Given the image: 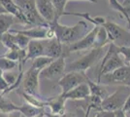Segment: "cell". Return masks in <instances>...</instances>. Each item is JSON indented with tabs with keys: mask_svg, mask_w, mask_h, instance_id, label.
I'll return each instance as SVG.
<instances>
[{
	"mask_svg": "<svg viewBox=\"0 0 130 117\" xmlns=\"http://www.w3.org/2000/svg\"><path fill=\"white\" fill-rule=\"evenodd\" d=\"M49 25L54 28V37L58 39L63 45L75 43L87 33V23L85 21H80L72 27L63 25L58 21Z\"/></svg>",
	"mask_w": 130,
	"mask_h": 117,
	"instance_id": "6da1fadb",
	"label": "cell"
},
{
	"mask_svg": "<svg viewBox=\"0 0 130 117\" xmlns=\"http://www.w3.org/2000/svg\"><path fill=\"white\" fill-rule=\"evenodd\" d=\"M124 64V60L121 58V55L119 53V47L117 45H115L114 43L110 42L108 51L106 52L105 56L103 57V60L99 67L97 83H100V79L103 75L113 72L116 69L123 67Z\"/></svg>",
	"mask_w": 130,
	"mask_h": 117,
	"instance_id": "7a4b0ae2",
	"label": "cell"
},
{
	"mask_svg": "<svg viewBox=\"0 0 130 117\" xmlns=\"http://www.w3.org/2000/svg\"><path fill=\"white\" fill-rule=\"evenodd\" d=\"M103 54V47H96V48H91L87 54L84 55L80 59L76 60L75 61L69 63L68 66L66 64L65 71H81V72H86L88 68L96 64L99 60L101 59Z\"/></svg>",
	"mask_w": 130,
	"mask_h": 117,
	"instance_id": "3957f363",
	"label": "cell"
},
{
	"mask_svg": "<svg viewBox=\"0 0 130 117\" xmlns=\"http://www.w3.org/2000/svg\"><path fill=\"white\" fill-rule=\"evenodd\" d=\"M102 27L105 28L108 42L114 43L117 46H130V32L121 28L118 23L110 21H105Z\"/></svg>",
	"mask_w": 130,
	"mask_h": 117,
	"instance_id": "277c9868",
	"label": "cell"
},
{
	"mask_svg": "<svg viewBox=\"0 0 130 117\" xmlns=\"http://www.w3.org/2000/svg\"><path fill=\"white\" fill-rule=\"evenodd\" d=\"M130 94V86L121 85L115 91L113 94L107 96L101 102V109L115 111L122 109L125 100Z\"/></svg>",
	"mask_w": 130,
	"mask_h": 117,
	"instance_id": "5b68a950",
	"label": "cell"
},
{
	"mask_svg": "<svg viewBox=\"0 0 130 117\" xmlns=\"http://www.w3.org/2000/svg\"><path fill=\"white\" fill-rule=\"evenodd\" d=\"M20 7L29 25H49L44 21L36 8L35 0H14Z\"/></svg>",
	"mask_w": 130,
	"mask_h": 117,
	"instance_id": "8992f818",
	"label": "cell"
},
{
	"mask_svg": "<svg viewBox=\"0 0 130 117\" xmlns=\"http://www.w3.org/2000/svg\"><path fill=\"white\" fill-rule=\"evenodd\" d=\"M39 78L40 70L29 67L22 76V91L28 95L42 99L39 94Z\"/></svg>",
	"mask_w": 130,
	"mask_h": 117,
	"instance_id": "52a82bcc",
	"label": "cell"
},
{
	"mask_svg": "<svg viewBox=\"0 0 130 117\" xmlns=\"http://www.w3.org/2000/svg\"><path fill=\"white\" fill-rule=\"evenodd\" d=\"M87 75L85 72L81 71H69L66 72L59 79L57 86L61 89V95H64L70 90L74 89L78 85L87 82Z\"/></svg>",
	"mask_w": 130,
	"mask_h": 117,
	"instance_id": "ba28073f",
	"label": "cell"
},
{
	"mask_svg": "<svg viewBox=\"0 0 130 117\" xmlns=\"http://www.w3.org/2000/svg\"><path fill=\"white\" fill-rule=\"evenodd\" d=\"M98 28H99V25H94L89 32H87L83 38H81L79 41H77L75 43H72L70 45H63L65 57L72 52H79V51L94 48L95 37H96V32H97Z\"/></svg>",
	"mask_w": 130,
	"mask_h": 117,
	"instance_id": "9c48e42d",
	"label": "cell"
},
{
	"mask_svg": "<svg viewBox=\"0 0 130 117\" xmlns=\"http://www.w3.org/2000/svg\"><path fill=\"white\" fill-rule=\"evenodd\" d=\"M13 33H21L30 39H50L54 37V28L51 25H33V28L26 29H14L9 30Z\"/></svg>",
	"mask_w": 130,
	"mask_h": 117,
	"instance_id": "30bf717a",
	"label": "cell"
},
{
	"mask_svg": "<svg viewBox=\"0 0 130 117\" xmlns=\"http://www.w3.org/2000/svg\"><path fill=\"white\" fill-rule=\"evenodd\" d=\"M65 67H66L65 57H59L54 60L48 67L40 71V77L53 79L60 76L65 72Z\"/></svg>",
	"mask_w": 130,
	"mask_h": 117,
	"instance_id": "8fae6325",
	"label": "cell"
},
{
	"mask_svg": "<svg viewBox=\"0 0 130 117\" xmlns=\"http://www.w3.org/2000/svg\"><path fill=\"white\" fill-rule=\"evenodd\" d=\"M102 77L104 80L110 83H119L121 85H126L130 82V63H125L123 67L116 69L113 72L105 74Z\"/></svg>",
	"mask_w": 130,
	"mask_h": 117,
	"instance_id": "7c38bea8",
	"label": "cell"
},
{
	"mask_svg": "<svg viewBox=\"0 0 130 117\" xmlns=\"http://www.w3.org/2000/svg\"><path fill=\"white\" fill-rule=\"evenodd\" d=\"M35 2L40 16L48 24H52L53 22L58 21L52 0H35Z\"/></svg>",
	"mask_w": 130,
	"mask_h": 117,
	"instance_id": "4fadbf2b",
	"label": "cell"
},
{
	"mask_svg": "<svg viewBox=\"0 0 130 117\" xmlns=\"http://www.w3.org/2000/svg\"><path fill=\"white\" fill-rule=\"evenodd\" d=\"M44 56L53 58L54 60L59 58V57H65L63 44L55 37L45 39Z\"/></svg>",
	"mask_w": 130,
	"mask_h": 117,
	"instance_id": "5bb4252c",
	"label": "cell"
},
{
	"mask_svg": "<svg viewBox=\"0 0 130 117\" xmlns=\"http://www.w3.org/2000/svg\"><path fill=\"white\" fill-rule=\"evenodd\" d=\"M45 39H30L26 47L25 61L34 60L40 56H44Z\"/></svg>",
	"mask_w": 130,
	"mask_h": 117,
	"instance_id": "9a60e30c",
	"label": "cell"
},
{
	"mask_svg": "<svg viewBox=\"0 0 130 117\" xmlns=\"http://www.w3.org/2000/svg\"><path fill=\"white\" fill-rule=\"evenodd\" d=\"M62 96L66 99V100H84V99H87L90 96V91H89V87H88L87 82H84V83L78 85L74 89L70 90L69 92H67L66 94Z\"/></svg>",
	"mask_w": 130,
	"mask_h": 117,
	"instance_id": "2e32d148",
	"label": "cell"
},
{
	"mask_svg": "<svg viewBox=\"0 0 130 117\" xmlns=\"http://www.w3.org/2000/svg\"><path fill=\"white\" fill-rule=\"evenodd\" d=\"M0 4L3 6V8L5 9V11L9 14H11L20 21L22 24H27L26 19L23 16L22 10L20 9V7L15 3L14 0H0Z\"/></svg>",
	"mask_w": 130,
	"mask_h": 117,
	"instance_id": "e0dca14e",
	"label": "cell"
},
{
	"mask_svg": "<svg viewBox=\"0 0 130 117\" xmlns=\"http://www.w3.org/2000/svg\"><path fill=\"white\" fill-rule=\"evenodd\" d=\"M65 101L66 99L62 95L56 98H53L49 100H46V106H49L51 112L54 114L63 115L65 113Z\"/></svg>",
	"mask_w": 130,
	"mask_h": 117,
	"instance_id": "ac0fdd59",
	"label": "cell"
},
{
	"mask_svg": "<svg viewBox=\"0 0 130 117\" xmlns=\"http://www.w3.org/2000/svg\"><path fill=\"white\" fill-rule=\"evenodd\" d=\"M16 23H21V22L15 16L9 13L0 14V37L1 35L8 32L12 28V27Z\"/></svg>",
	"mask_w": 130,
	"mask_h": 117,
	"instance_id": "d6986e66",
	"label": "cell"
},
{
	"mask_svg": "<svg viewBox=\"0 0 130 117\" xmlns=\"http://www.w3.org/2000/svg\"><path fill=\"white\" fill-rule=\"evenodd\" d=\"M19 107L20 106L15 105L10 99L6 98L5 95H3L0 92V111L1 113L8 114L13 111H19Z\"/></svg>",
	"mask_w": 130,
	"mask_h": 117,
	"instance_id": "ffe728a7",
	"label": "cell"
},
{
	"mask_svg": "<svg viewBox=\"0 0 130 117\" xmlns=\"http://www.w3.org/2000/svg\"><path fill=\"white\" fill-rule=\"evenodd\" d=\"M44 108H39L36 106H33L27 102L20 106V107H19V112H21L22 116L23 117H32L40 113V112H42Z\"/></svg>",
	"mask_w": 130,
	"mask_h": 117,
	"instance_id": "44dd1931",
	"label": "cell"
},
{
	"mask_svg": "<svg viewBox=\"0 0 130 117\" xmlns=\"http://www.w3.org/2000/svg\"><path fill=\"white\" fill-rule=\"evenodd\" d=\"M87 83L89 87V91H90V96H98L100 97L102 100H104L107 97V92L105 88L101 87L99 83H94L93 81H91L89 78H87Z\"/></svg>",
	"mask_w": 130,
	"mask_h": 117,
	"instance_id": "7402d4cb",
	"label": "cell"
},
{
	"mask_svg": "<svg viewBox=\"0 0 130 117\" xmlns=\"http://www.w3.org/2000/svg\"><path fill=\"white\" fill-rule=\"evenodd\" d=\"M17 93H18L19 95L22 96L27 103H29V105H31V106L39 107V108H44V107L46 106V100H43V99H39V98L33 97V96H31V95H28L26 93H24L23 91H22V92L17 91Z\"/></svg>",
	"mask_w": 130,
	"mask_h": 117,
	"instance_id": "603a6c76",
	"label": "cell"
},
{
	"mask_svg": "<svg viewBox=\"0 0 130 117\" xmlns=\"http://www.w3.org/2000/svg\"><path fill=\"white\" fill-rule=\"evenodd\" d=\"M54 59L53 58H50V57H47V56H40L38 58H36V59H34L33 60V62H32V66L31 67L33 68H36V69H38V70H42L44 69L45 67H47L49 66L50 63L52 62V61H54Z\"/></svg>",
	"mask_w": 130,
	"mask_h": 117,
	"instance_id": "cb8c5ba5",
	"label": "cell"
},
{
	"mask_svg": "<svg viewBox=\"0 0 130 117\" xmlns=\"http://www.w3.org/2000/svg\"><path fill=\"white\" fill-rule=\"evenodd\" d=\"M107 42H108V38H107L106 30H105V28L102 25H99L97 32H96L94 48H96V47H104Z\"/></svg>",
	"mask_w": 130,
	"mask_h": 117,
	"instance_id": "d4e9b609",
	"label": "cell"
},
{
	"mask_svg": "<svg viewBox=\"0 0 130 117\" xmlns=\"http://www.w3.org/2000/svg\"><path fill=\"white\" fill-rule=\"evenodd\" d=\"M18 62L15 61H12L6 57H0V69L2 71H10L14 70L18 67Z\"/></svg>",
	"mask_w": 130,
	"mask_h": 117,
	"instance_id": "484cf974",
	"label": "cell"
},
{
	"mask_svg": "<svg viewBox=\"0 0 130 117\" xmlns=\"http://www.w3.org/2000/svg\"><path fill=\"white\" fill-rule=\"evenodd\" d=\"M13 36H14V41H15L17 47H19L20 49L26 50V47L30 41V38H28L27 36L21 33H13Z\"/></svg>",
	"mask_w": 130,
	"mask_h": 117,
	"instance_id": "4316f807",
	"label": "cell"
},
{
	"mask_svg": "<svg viewBox=\"0 0 130 117\" xmlns=\"http://www.w3.org/2000/svg\"><path fill=\"white\" fill-rule=\"evenodd\" d=\"M52 2L55 9L56 18L59 20V18L63 16V12L65 11V7H66L68 0H52Z\"/></svg>",
	"mask_w": 130,
	"mask_h": 117,
	"instance_id": "83f0119b",
	"label": "cell"
},
{
	"mask_svg": "<svg viewBox=\"0 0 130 117\" xmlns=\"http://www.w3.org/2000/svg\"><path fill=\"white\" fill-rule=\"evenodd\" d=\"M95 117H126L125 112L122 109L115 110V111H109V110H101L95 115Z\"/></svg>",
	"mask_w": 130,
	"mask_h": 117,
	"instance_id": "f1b7e54d",
	"label": "cell"
},
{
	"mask_svg": "<svg viewBox=\"0 0 130 117\" xmlns=\"http://www.w3.org/2000/svg\"><path fill=\"white\" fill-rule=\"evenodd\" d=\"M19 74L16 72H14L13 70L10 71H3V77L5 79V81L8 83V85H13V84L16 82V80L18 79Z\"/></svg>",
	"mask_w": 130,
	"mask_h": 117,
	"instance_id": "f546056e",
	"label": "cell"
},
{
	"mask_svg": "<svg viewBox=\"0 0 130 117\" xmlns=\"http://www.w3.org/2000/svg\"><path fill=\"white\" fill-rule=\"evenodd\" d=\"M119 53L123 57L125 63H130V46H120V47H119Z\"/></svg>",
	"mask_w": 130,
	"mask_h": 117,
	"instance_id": "4dcf8cb0",
	"label": "cell"
},
{
	"mask_svg": "<svg viewBox=\"0 0 130 117\" xmlns=\"http://www.w3.org/2000/svg\"><path fill=\"white\" fill-rule=\"evenodd\" d=\"M8 87H9V85L3 77V71L0 69V92H4Z\"/></svg>",
	"mask_w": 130,
	"mask_h": 117,
	"instance_id": "1f68e13d",
	"label": "cell"
},
{
	"mask_svg": "<svg viewBox=\"0 0 130 117\" xmlns=\"http://www.w3.org/2000/svg\"><path fill=\"white\" fill-rule=\"evenodd\" d=\"M129 109H130V94L128 95L127 99L125 100L124 105H123V106H122V111L126 112L127 110H129Z\"/></svg>",
	"mask_w": 130,
	"mask_h": 117,
	"instance_id": "d6a6232c",
	"label": "cell"
},
{
	"mask_svg": "<svg viewBox=\"0 0 130 117\" xmlns=\"http://www.w3.org/2000/svg\"><path fill=\"white\" fill-rule=\"evenodd\" d=\"M7 48H6V46L3 43H2V41L0 40V57H3L4 55L6 54V52H7Z\"/></svg>",
	"mask_w": 130,
	"mask_h": 117,
	"instance_id": "836d02e7",
	"label": "cell"
},
{
	"mask_svg": "<svg viewBox=\"0 0 130 117\" xmlns=\"http://www.w3.org/2000/svg\"><path fill=\"white\" fill-rule=\"evenodd\" d=\"M7 117H22V114H21V112L19 111H13L8 113Z\"/></svg>",
	"mask_w": 130,
	"mask_h": 117,
	"instance_id": "e575fe53",
	"label": "cell"
},
{
	"mask_svg": "<svg viewBox=\"0 0 130 117\" xmlns=\"http://www.w3.org/2000/svg\"><path fill=\"white\" fill-rule=\"evenodd\" d=\"M44 114H45V116L46 117H61V115H59V114H54V113H53V112H47L44 110Z\"/></svg>",
	"mask_w": 130,
	"mask_h": 117,
	"instance_id": "d590c367",
	"label": "cell"
},
{
	"mask_svg": "<svg viewBox=\"0 0 130 117\" xmlns=\"http://www.w3.org/2000/svg\"><path fill=\"white\" fill-rule=\"evenodd\" d=\"M121 5L123 6H128V5H130V0H123V2L121 3Z\"/></svg>",
	"mask_w": 130,
	"mask_h": 117,
	"instance_id": "8d00e7d4",
	"label": "cell"
},
{
	"mask_svg": "<svg viewBox=\"0 0 130 117\" xmlns=\"http://www.w3.org/2000/svg\"><path fill=\"white\" fill-rule=\"evenodd\" d=\"M23 117V116H22ZM32 117H45V114H44V110L42 112H40V113H38V114H36V115H34V116Z\"/></svg>",
	"mask_w": 130,
	"mask_h": 117,
	"instance_id": "74e56055",
	"label": "cell"
},
{
	"mask_svg": "<svg viewBox=\"0 0 130 117\" xmlns=\"http://www.w3.org/2000/svg\"><path fill=\"white\" fill-rule=\"evenodd\" d=\"M4 13H7V12H6L5 9L3 8V6L0 4V14H4Z\"/></svg>",
	"mask_w": 130,
	"mask_h": 117,
	"instance_id": "f35d334b",
	"label": "cell"
},
{
	"mask_svg": "<svg viewBox=\"0 0 130 117\" xmlns=\"http://www.w3.org/2000/svg\"><path fill=\"white\" fill-rule=\"evenodd\" d=\"M84 1H87V2H90V3H97V0H84Z\"/></svg>",
	"mask_w": 130,
	"mask_h": 117,
	"instance_id": "ab89813d",
	"label": "cell"
},
{
	"mask_svg": "<svg viewBox=\"0 0 130 117\" xmlns=\"http://www.w3.org/2000/svg\"><path fill=\"white\" fill-rule=\"evenodd\" d=\"M125 115H126V117H130V109L125 112Z\"/></svg>",
	"mask_w": 130,
	"mask_h": 117,
	"instance_id": "60d3db41",
	"label": "cell"
},
{
	"mask_svg": "<svg viewBox=\"0 0 130 117\" xmlns=\"http://www.w3.org/2000/svg\"><path fill=\"white\" fill-rule=\"evenodd\" d=\"M61 117H68V116H67L66 114H63V115H61Z\"/></svg>",
	"mask_w": 130,
	"mask_h": 117,
	"instance_id": "b9f144b4",
	"label": "cell"
},
{
	"mask_svg": "<svg viewBox=\"0 0 130 117\" xmlns=\"http://www.w3.org/2000/svg\"><path fill=\"white\" fill-rule=\"evenodd\" d=\"M126 85H128V86H130V82H129V83H127Z\"/></svg>",
	"mask_w": 130,
	"mask_h": 117,
	"instance_id": "7bdbcfd3",
	"label": "cell"
},
{
	"mask_svg": "<svg viewBox=\"0 0 130 117\" xmlns=\"http://www.w3.org/2000/svg\"><path fill=\"white\" fill-rule=\"evenodd\" d=\"M0 113H1V111H0Z\"/></svg>",
	"mask_w": 130,
	"mask_h": 117,
	"instance_id": "ee69618b",
	"label": "cell"
},
{
	"mask_svg": "<svg viewBox=\"0 0 130 117\" xmlns=\"http://www.w3.org/2000/svg\"></svg>",
	"mask_w": 130,
	"mask_h": 117,
	"instance_id": "f6af8a7d",
	"label": "cell"
}]
</instances>
